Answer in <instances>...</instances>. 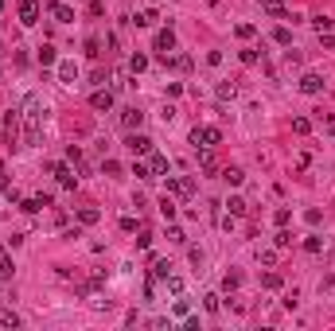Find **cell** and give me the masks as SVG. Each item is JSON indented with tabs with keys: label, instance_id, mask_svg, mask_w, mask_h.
<instances>
[{
	"label": "cell",
	"instance_id": "cell-1",
	"mask_svg": "<svg viewBox=\"0 0 335 331\" xmlns=\"http://www.w3.org/2000/svg\"><path fill=\"white\" fill-rule=\"evenodd\" d=\"M43 113H47V106H43L39 94H28V98H24V106H20V117H24V144H31V148L43 140Z\"/></svg>",
	"mask_w": 335,
	"mask_h": 331
},
{
	"label": "cell",
	"instance_id": "cell-2",
	"mask_svg": "<svg viewBox=\"0 0 335 331\" xmlns=\"http://www.w3.org/2000/svg\"><path fill=\"white\" fill-rule=\"evenodd\" d=\"M219 140H223V133L215 125H195V133H191V144L195 148H215Z\"/></svg>",
	"mask_w": 335,
	"mask_h": 331
},
{
	"label": "cell",
	"instance_id": "cell-3",
	"mask_svg": "<svg viewBox=\"0 0 335 331\" xmlns=\"http://www.w3.org/2000/svg\"><path fill=\"white\" fill-rule=\"evenodd\" d=\"M16 125H20V110H8L4 125H0V144L4 148H16Z\"/></svg>",
	"mask_w": 335,
	"mask_h": 331
},
{
	"label": "cell",
	"instance_id": "cell-4",
	"mask_svg": "<svg viewBox=\"0 0 335 331\" xmlns=\"http://www.w3.org/2000/svg\"><path fill=\"white\" fill-rule=\"evenodd\" d=\"M47 12L55 16L58 24H70V20H74V8H70V4H62V0H51V4H47Z\"/></svg>",
	"mask_w": 335,
	"mask_h": 331
},
{
	"label": "cell",
	"instance_id": "cell-5",
	"mask_svg": "<svg viewBox=\"0 0 335 331\" xmlns=\"http://www.w3.org/2000/svg\"><path fill=\"white\" fill-rule=\"evenodd\" d=\"M35 20H39V4H35V0H24V4H20V24L31 28Z\"/></svg>",
	"mask_w": 335,
	"mask_h": 331
},
{
	"label": "cell",
	"instance_id": "cell-6",
	"mask_svg": "<svg viewBox=\"0 0 335 331\" xmlns=\"http://www.w3.org/2000/svg\"><path fill=\"white\" fill-rule=\"evenodd\" d=\"M47 171H55V175H58V183H62V187H74V183H78V175H74V171H70L66 164H47Z\"/></svg>",
	"mask_w": 335,
	"mask_h": 331
},
{
	"label": "cell",
	"instance_id": "cell-7",
	"mask_svg": "<svg viewBox=\"0 0 335 331\" xmlns=\"http://www.w3.org/2000/svg\"><path fill=\"white\" fill-rule=\"evenodd\" d=\"M129 148H133L137 156H152V140H148V137H140V133H133V137H129Z\"/></svg>",
	"mask_w": 335,
	"mask_h": 331
},
{
	"label": "cell",
	"instance_id": "cell-8",
	"mask_svg": "<svg viewBox=\"0 0 335 331\" xmlns=\"http://www.w3.org/2000/svg\"><path fill=\"white\" fill-rule=\"evenodd\" d=\"M300 90H304V94H320V90H324V78H320V74H304V78H300Z\"/></svg>",
	"mask_w": 335,
	"mask_h": 331
},
{
	"label": "cell",
	"instance_id": "cell-9",
	"mask_svg": "<svg viewBox=\"0 0 335 331\" xmlns=\"http://www.w3.org/2000/svg\"><path fill=\"white\" fill-rule=\"evenodd\" d=\"M171 47H175V35H171V28H168V31H156V51H160V55H168Z\"/></svg>",
	"mask_w": 335,
	"mask_h": 331
},
{
	"label": "cell",
	"instance_id": "cell-10",
	"mask_svg": "<svg viewBox=\"0 0 335 331\" xmlns=\"http://www.w3.org/2000/svg\"><path fill=\"white\" fill-rule=\"evenodd\" d=\"M140 121H144V113H140V110H125V113H121V125H125V129H140Z\"/></svg>",
	"mask_w": 335,
	"mask_h": 331
},
{
	"label": "cell",
	"instance_id": "cell-11",
	"mask_svg": "<svg viewBox=\"0 0 335 331\" xmlns=\"http://www.w3.org/2000/svg\"><path fill=\"white\" fill-rule=\"evenodd\" d=\"M168 191H175V195H191L195 183H191V179H168Z\"/></svg>",
	"mask_w": 335,
	"mask_h": 331
},
{
	"label": "cell",
	"instance_id": "cell-12",
	"mask_svg": "<svg viewBox=\"0 0 335 331\" xmlns=\"http://www.w3.org/2000/svg\"><path fill=\"white\" fill-rule=\"evenodd\" d=\"M164 171H168V156L152 152V160H148V175H164Z\"/></svg>",
	"mask_w": 335,
	"mask_h": 331
},
{
	"label": "cell",
	"instance_id": "cell-13",
	"mask_svg": "<svg viewBox=\"0 0 335 331\" xmlns=\"http://www.w3.org/2000/svg\"><path fill=\"white\" fill-rule=\"evenodd\" d=\"M90 106H94V110H110V106H113V94H110V90H98V94L90 98Z\"/></svg>",
	"mask_w": 335,
	"mask_h": 331
},
{
	"label": "cell",
	"instance_id": "cell-14",
	"mask_svg": "<svg viewBox=\"0 0 335 331\" xmlns=\"http://www.w3.org/2000/svg\"><path fill=\"white\" fill-rule=\"evenodd\" d=\"M78 78V66L74 62H58V82H74Z\"/></svg>",
	"mask_w": 335,
	"mask_h": 331
},
{
	"label": "cell",
	"instance_id": "cell-15",
	"mask_svg": "<svg viewBox=\"0 0 335 331\" xmlns=\"http://www.w3.org/2000/svg\"><path fill=\"white\" fill-rule=\"evenodd\" d=\"M199 167H203V171H219V160H215V152H211V148L199 156Z\"/></svg>",
	"mask_w": 335,
	"mask_h": 331
},
{
	"label": "cell",
	"instance_id": "cell-16",
	"mask_svg": "<svg viewBox=\"0 0 335 331\" xmlns=\"http://www.w3.org/2000/svg\"><path fill=\"white\" fill-rule=\"evenodd\" d=\"M226 207H230V219H238V215H246V199H226Z\"/></svg>",
	"mask_w": 335,
	"mask_h": 331
},
{
	"label": "cell",
	"instance_id": "cell-17",
	"mask_svg": "<svg viewBox=\"0 0 335 331\" xmlns=\"http://www.w3.org/2000/svg\"><path fill=\"white\" fill-rule=\"evenodd\" d=\"M0 324H4V328H20V316H16L12 308H0Z\"/></svg>",
	"mask_w": 335,
	"mask_h": 331
},
{
	"label": "cell",
	"instance_id": "cell-18",
	"mask_svg": "<svg viewBox=\"0 0 335 331\" xmlns=\"http://www.w3.org/2000/svg\"><path fill=\"white\" fill-rule=\"evenodd\" d=\"M316 31H320V35H332V31H335V20H328V16H316Z\"/></svg>",
	"mask_w": 335,
	"mask_h": 331
},
{
	"label": "cell",
	"instance_id": "cell-19",
	"mask_svg": "<svg viewBox=\"0 0 335 331\" xmlns=\"http://www.w3.org/2000/svg\"><path fill=\"white\" fill-rule=\"evenodd\" d=\"M156 20H160V16H156V12H152V8H148V12H140V16H137V20H133V24H140V28H152V24H156Z\"/></svg>",
	"mask_w": 335,
	"mask_h": 331
},
{
	"label": "cell",
	"instance_id": "cell-20",
	"mask_svg": "<svg viewBox=\"0 0 335 331\" xmlns=\"http://www.w3.org/2000/svg\"><path fill=\"white\" fill-rule=\"evenodd\" d=\"M223 179H226V183H230V187H238V183H242L246 175H242L238 167H226V171H223Z\"/></svg>",
	"mask_w": 335,
	"mask_h": 331
},
{
	"label": "cell",
	"instance_id": "cell-21",
	"mask_svg": "<svg viewBox=\"0 0 335 331\" xmlns=\"http://www.w3.org/2000/svg\"><path fill=\"white\" fill-rule=\"evenodd\" d=\"M39 62H43V66H51V62H55V47H51V43H43V47H39Z\"/></svg>",
	"mask_w": 335,
	"mask_h": 331
},
{
	"label": "cell",
	"instance_id": "cell-22",
	"mask_svg": "<svg viewBox=\"0 0 335 331\" xmlns=\"http://www.w3.org/2000/svg\"><path fill=\"white\" fill-rule=\"evenodd\" d=\"M78 222H82V226H90V222H98V211H94V207H82V211H78Z\"/></svg>",
	"mask_w": 335,
	"mask_h": 331
},
{
	"label": "cell",
	"instance_id": "cell-23",
	"mask_svg": "<svg viewBox=\"0 0 335 331\" xmlns=\"http://www.w3.org/2000/svg\"><path fill=\"white\" fill-rule=\"evenodd\" d=\"M160 215H164L168 222L175 219V203H171V199H168V195H164V199H160Z\"/></svg>",
	"mask_w": 335,
	"mask_h": 331
},
{
	"label": "cell",
	"instance_id": "cell-24",
	"mask_svg": "<svg viewBox=\"0 0 335 331\" xmlns=\"http://www.w3.org/2000/svg\"><path fill=\"white\" fill-rule=\"evenodd\" d=\"M152 273L160 276V280H168V276H171V265H168V261H156V265H152Z\"/></svg>",
	"mask_w": 335,
	"mask_h": 331
},
{
	"label": "cell",
	"instance_id": "cell-25",
	"mask_svg": "<svg viewBox=\"0 0 335 331\" xmlns=\"http://www.w3.org/2000/svg\"><path fill=\"white\" fill-rule=\"evenodd\" d=\"M0 273L12 276V261H8V249H4V246H0Z\"/></svg>",
	"mask_w": 335,
	"mask_h": 331
},
{
	"label": "cell",
	"instance_id": "cell-26",
	"mask_svg": "<svg viewBox=\"0 0 335 331\" xmlns=\"http://www.w3.org/2000/svg\"><path fill=\"white\" fill-rule=\"evenodd\" d=\"M273 39H277L280 47H288V43H292V35H288V28H277V31H273Z\"/></svg>",
	"mask_w": 335,
	"mask_h": 331
},
{
	"label": "cell",
	"instance_id": "cell-27",
	"mask_svg": "<svg viewBox=\"0 0 335 331\" xmlns=\"http://www.w3.org/2000/svg\"><path fill=\"white\" fill-rule=\"evenodd\" d=\"M168 238H171V242H175V246H183V242H187V238H183V230H179V226H171V230H168Z\"/></svg>",
	"mask_w": 335,
	"mask_h": 331
},
{
	"label": "cell",
	"instance_id": "cell-28",
	"mask_svg": "<svg viewBox=\"0 0 335 331\" xmlns=\"http://www.w3.org/2000/svg\"><path fill=\"white\" fill-rule=\"evenodd\" d=\"M304 249H308V253H320V249H324V242H320V238H308V242H304Z\"/></svg>",
	"mask_w": 335,
	"mask_h": 331
},
{
	"label": "cell",
	"instance_id": "cell-29",
	"mask_svg": "<svg viewBox=\"0 0 335 331\" xmlns=\"http://www.w3.org/2000/svg\"><path fill=\"white\" fill-rule=\"evenodd\" d=\"M129 66H133V74H137V70H144V66H148V58H144V55H133Z\"/></svg>",
	"mask_w": 335,
	"mask_h": 331
},
{
	"label": "cell",
	"instance_id": "cell-30",
	"mask_svg": "<svg viewBox=\"0 0 335 331\" xmlns=\"http://www.w3.org/2000/svg\"><path fill=\"white\" fill-rule=\"evenodd\" d=\"M277 246H280V249H288V246H292V234H288V230H280V234H277Z\"/></svg>",
	"mask_w": 335,
	"mask_h": 331
},
{
	"label": "cell",
	"instance_id": "cell-31",
	"mask_svg": "<svg viewBox=\"0 0 335 331\" xmlns=\"http://www.w3.org/2000/svg\"><path fill=\"white\" fill-rule=\"evenodd\" d=\"M261 280H265V288H280V276L277 273H265Z\"/></svg>",
	"mask_w": 335,
	"mask_h": 331
},
{
	"label": "cell",
	"instance_id": "cell-32",
	"mask_svg": "<svg viewBox=\"0 0 335 331\" xmlns=\"http://www.w3.org/2000/svg\"><path fill=\"white\" fill-rule=\"evenodd\" d=\"M292 129H296V133H308L312 125H308V117H296V121H292Z\"/></svg>",
	"mask_w": 335,
	"mask_h": 331
},
{
	"label": "cell",
	"instance_id": "cell-33",
	"mask_svg": "<svg viewBox=\"0 0 335 331\" xmlns=\"http://www.w3.org/2000/svg\"><path fill=\"white\" fill-rule=\"evenodd\" d=\"M219 98H234V82H223L219 86Z\"/></svg>",
	"mask_w": 335,
	"mask_h": 331
},
{
	"label": "cell",
	"instance_id": "cell-34",
	"mask_svg": "<svg viewBox=\"0 0 335 331\" xmlns=\"http://www.w3.org/2000/svg\"><path fill=\"white\" fill-rule=\"evenodd\" d=\"M223 284H226V288H238V284H242V276H238V273H226Z\"/></svg>",
	"mask_w": 335,
	"mask_h": 331
}]
</instances>
